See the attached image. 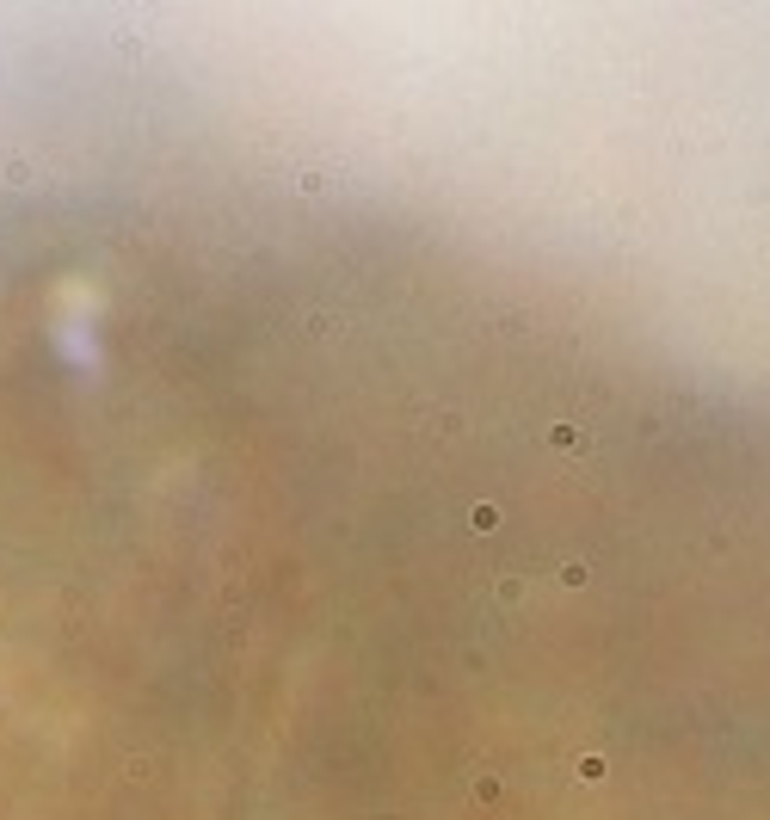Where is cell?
<instances>
[{"instance_id":"obj_1","label":"cell","mask_w":770,"mask_h":820,"mask_svg":"<svg viewBox=\"0 0 770 820\" xmlns=\"http://www.w3.org/2000/svg\"><path fill=\"white\" fill-rule=\"evenodd\" d=\"M555 444H561V451H573V444L586 451V432H573V426H555Z\"/></svg>"}]
</instances>
